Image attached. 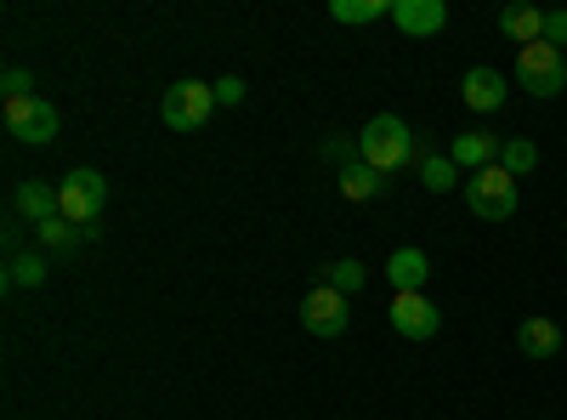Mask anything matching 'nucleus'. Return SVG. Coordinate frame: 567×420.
<instances>
[{
	"label": "nucleus",
	"instance_id": "f257e3e1",
	"mask_svg": "<svg viewBox=\"0 0 567 420\" xmlns=\"http://www.w3.org/2000/svg\"><path fill=\"white\" fill-rule=\"evenodd\" d=\"M358 160L374 165L381 176H398L403 165H414V131H409L398 114H374V120L358 131Z\"/></svg>",
	"mask_w": 567,
	"mask_h": 420
},
{
	"label": "nucleus",
	"instance_id": "f03ea898",
	"mask_svg": "<svg viewBox=\"0 0 567 420\" xmlns=\"http://www.w3.org/2000/svg\"><path fill=\"white\" fill-rule=\"evenodd\" d=\"M58 199H63V222H74L85 239L97 233V216H103V205H109V182H103V171H91V165H74L63 182H58Z\"/></svg>",
	"mask_w": 567,
	"mask_h": 420
},
{
	"label": "nucleus",
	"instance_id": "7ed1b4c3",
	"mask_svg": "<svg viewBox=\"0 0 567 420\" xmlns=\"http://www.w3.org/2000/svg\"><path fill=\"white\" fill-rule=\"evenodd\" d=\"M465 205H471V216H483V222H511L516 216V176L499 171V165L465 176Z\"/></svg>",
	"mask_w": 567,
	"mask_h": 420
},
{
	"label": "nucleus",
	"instance_id": "20e7f679",
	"mask_svg": "<svg viewBox=\"0 0 567 420\" xmlns=\"http://www.w3.org/2000/svg\"><path fill=\"white\" fill-rule=\"evenodd\" d=\"M516 85L534 91V98H561L567 91V58L556 52V45H523L516 52Z\"/></svg>",
	"mask_w": 567,
	"mask_h": 420
},
{
	"label": "nucleus",
	"instance_id": "39448f33",
	"mask_svg": "<svg viewBox=\"0 0 567 420\" xmlns=\"http://www.w3.org/2000/svg\"><path fill=\"white\" fill-rule=\"evenodd\" d=\"M210 109H216V85H205V80H176V85L165 91V103H159V120H165L171 131H199V125L210 120Z\"/></svg>",
	"mask_w": 567,
	"mask_h": 420
},
{
	"label": "nucleus",
	"instance_id": "423d86ee",
	"mask_svg": "<svg viewBox=\"0 0 567 420\" xmlns=\"http://www.w3.org/2000/svg\"><path fill=\"white\" fill-rule=\"evenodd\" d=\"M301 324H307V336H323V341L347 336V324H352V296L329 290V285H312V290L301 296Z\"/></svg>",
	"mask_w": 567,
	"mask_h": 420
},
{
	"label": "nucleus",
	"instance_id": "0eeeda50",
	"mask_svg": "<svg viewBox=\"0 0 567 420\" xmlns=\"http://www.w3.org/2000/svg\"><path fill=\"white\" fill-rule=\"evenodd\" d=\"M58 125H63L58 109L45 103L40 91H34V98H12V103H7V131L18 136V143H29V148L58 143Z\"/></svg>",
	"mask_w": 567,
	"mask_h": 420
},
{
	"label": "nucleus",
	"instance_id": "6e6552de",
	"mask_svg": "<svg viewBox=\"0 0 567 420\" xmlns=\"http://www.w3.org/2000/svg\"><path fill=\"white\" fill-rule=\"evenodd\" d=\"M392 330L403 336V341H432L437 330H443V307L425 296V290H403V296H392Z\"/></svg>",
	"mask_w": 567,
	"mask_h": 420
},
{
	"label": "nucleus",
	"instance_id": "1a4fd4ad",
	"mask_svg": "<svg viewBox=\"0 0 567 420\" xmlns=\"http://www.w3.org/2000/svg\"><path fill=\"white\" fill-rule=\"evenodd\" d=\"M392 23L409 40H432V34L449 29V7L443 0H392Z\"/></svg>",
	"mask_w": 567,
	"mask_h": 420
},
{
	"label": "nucleus",
	"instance_id": "9d476101",
	"mask_svg": "<svg viewBox=\"0 0 567 420\" xmlns=\"http://www.w3.org/2000/svg\"><path fill=\"white\" fill-rule=\"evenodd\" d=\"M460 98H465V109H477V114H499L511 91H505V74H499V69L477 63V69H465V80H460Z\"/></svg>",
	"mask_w": 567,
	"mask_h": 420
},
{
	"label": "nucleus",
	"instance_id": "9b49d317",
	"mask_svg": "<svg viewBox=\"0 0 567 420\" xmlns=\"http://www.w3.org/2000/svg\"><path fill=\"white\" fill-rule=\"evenodd\" d=\"M499 136H488V131H460L454 136V143H449V160L460 165V171H471V176H477V171H488V165H499Z\"/></svg>",
	"mask_w": 567,
	"mask_h": 420
},
{
	"label": "nucleus",
	"instance_id": "f8f14e48",
	"mask_svg": "<svg viewBox=\"0 0 567 420\" xmlns=\"http://www.w3.org/2000/svg\"><path fill=\"white\" fill-rule=\"evenodd\" d=\"M386 278H392V296L425 290V278H432V256H425L420 245H398V250L386 256Z\"/></svg>",
	"mask_w": 567,
	"mask_h": 420
},
{
	"label": "nucleus",
	"instance_id": "ddd939ff",
	"mask_svg": "<svg viewBox=\"0 0 567 420\" xmlns=\"http://www.w3.org/2000/svg\"><path fill=\"white\" fill-rule=\"evenodd\" d=\"M12 205H18V216H29L34 227H45V222H58L63 216V199H58V188L52 182H18V194H12Z\"/></svg>",
	"mask_w": 567,
	"mask_h": 420
},
{
	"label": "nucleus",
	"instance_id": "4468645a",
	"mask_svg": "<svg viewBox=\"0 0 567 420\" xmlns=\"http://www.w3.org/2000/svg\"><path fill=\"white\" fill-rule=\"evenodd\" d=\"M516 347L528 358H556L561 352V324L556 318H523L516 324Z\"/></svg>",
	"mask_w": 567,
	"mask_h": 420
},
{
	"label": "nucleus",
	"instance_id": "2eb2a0df",
	"mask_svg": "<svg viewBox=\"0 0 567 420\" xmlns=\"http://www.w3.org/2000/svg\"><path fill=\"white\" fill-rule=\"evenodd\" d=\"M392 188V182L374 171V165H363V160H352V165H341V199H352V205H363V199H381Z\"/></svg>",
	"mask_w": 567,
	"mask_h": 420
},
{
	"label": "nucleus",
	"instance_id": "dca6fc26",
	"mask_svg": "<svg viewBox=\"0 0 567 420\" xmlns=\"http://www.w3.org/2000/svg\"><path fill=\"white\" fill-rule=\"evenodd\" d=\"M499 34L516 40V52H523V45H539L545 40V12L539 7H505L499 12Z\"/></svg>",
	"mask_w": 567,
	"mask_h": 420
},
{
	"label": "nucleus",
	"instance_id": "f3484780",
	"mask_svg": "<svg viewBox=\"0 0 567 420\" xmlns=\"http://www.w3.org/2000/svg\"><path fill=\"white\" fill-rule=\"evenodd\" d=\"M329 18L347 29H369V23L392 18V0H329Z\"/></svg>",
	"mask_w": 567,
	"mask_h": 420
},
{
	"label": "nucleus",
	"instance_id": "a211bd4d",
	"mask_svg": "<svg viewBox=\"0 0 567 420\" xmlns=\"http://www.w3.org/2000/svg\"><path fill=\"white\" fill-rule=\"evenodd\" d=\"M323 285H329V290H341V296H358V290L369 285V267H363L358 256H341V262H329V267H323Z\"/></svg>",
	"mask_w": 567,
	"mask_h": 420
},
{
	"label": "nucleus",
	"instance_id": "6ab92c4d",
	"mask_svg": "<svg viewBox=\"0 0 567 420\" xmlns=\"http://www.w3.org/2000/svg\"><path fill=\"white\" fill-rule=\"evenodd\" d=\"M420 182L432 194H449V188H460V165L449 154H420Z\"/></svg>",
	"mask_w": 567,
	"mask_h": 420
},
{
	"label": "nucleus",
	"instance_id": "aec40b11",
	"mask_svg": "<svg viewBox=\"0 0 567 420\" xmlns=\"http://www.w3.org/2000/svg\"><path fill=\"white\" fill-rule=\"evenodd\" d=\"M40 285H45V256L23 250L7 262V290H40Z\"/></svg>",
	"mask_w": 567,
	"mask_h": 420
},
{
	"label": "nucleus",
	"instance_id": "412c9836",
	"mask_svg": "<svg viewBox=\"0 0 567 420\" xmlns=\"http://www.w3.org/2000/svg\"><path fill=\"white\" fill-rule=\"evenodd\" d=\"M34 239L45 245V250H52V256H69V250H80V239H85V233L74 227V222H45V227H34Z\"/></svg>",
	"mask_w": 567,
	"mask_h": 420
},
{
	"label": "nucleus",
	"instance_id": "4be33fe9",
	"mask_svg": "<svg viewBox=\"0 0 567 420\" xmlns=\"http://www.w3.org/2000/svg\"><path fill=\"white\" fill-rule=\"evenodd\" d=\"M539 165V148L528 143V136H505V148H499V171H511V176H528Z\"/></svg>",
	"mask_w": 567,
	"mask_h": 420
},
{
	"label": "nucleus",
	"instance_id": "5701e85b",
	"mask_svg": "<svg viewBox=\"0 0 567 420\" xmlns=\"http://www.w3.org/2000/svg\"><path fill=\"white\" fill-rule=\"evenodd\" d=\"M0 91H7V103L12 98H34V80L23 69H7V74H0Z\"/></svg>",
	"mask_w": 567,
	"mask_h": 420
},
{
	"label": "nucleus",
	"instance_id": "b1692460",
	"mask_svg": "<svg viewBox=\"0 0 567 420\" xmlns=\"http://www.w3.org/2000/svg\"><path fill=\"white\" fill-rule=\"evenodd\" d=\"M216 103H221V109H233V103H245V80H239V74H227V80H216Z\"/></svg>",
	"mask_w": 567,
	"mask_h": 420
},
{
	"label": "nucleus",
	"instance_id": "393cba45",
	"mask_svg": "<svg viewBox=\"0 0 567 420\" xmlns=\"http://www.w3.org/2000/svg\"><path fill=\"white\" fill-rule=\"evenodd\" d=\"M545 45H567V12H545Z\"/></svg>",
	"mask_w": 567,
	"mask_h": 420
},
{
	"label": "nucleus",
	"instance_id": "a878e982",
	"mask_svg": "<svg viewBox=\"0 0 567 420\" xmlns=\"http://www.w3.org/2000/svg\"><path fill=\"white\" fill-rule=\"evenodd\" d=\"M323 154H329V160H347V154H358V143H341V136H336V143H323ZM347 165H352V160H347Z\"/></svg>",
	"mask_w": 567,
	"mask_h": 420
}]
</instances>
